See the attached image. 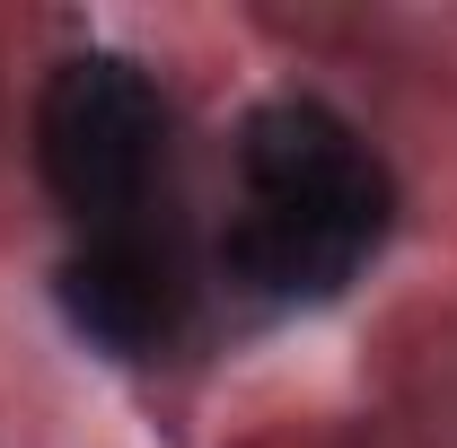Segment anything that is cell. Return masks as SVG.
<instances>
[{
    "label": "cell",
    "instance_id": "1",
    "mask_svg": "<svg viewBox=\"0 0 457 448\" xmlns=\"http://www.w3.org/2000/svg\"><path fill=\"white\" fill-rule=\"evenodd\" d=\"M36 176L62 212L54 308L106 361H168L203 308V246L185 220L176 97L114 45H79L36 88Z\"/></svg>",
    "mask_w": 457,
    "mask_h": 448
},
{
    "label": "cell",
    "instance_id": "2",
    "mask_svg": "<svg viewBox=\"0 0 457 448\" xmlns=\"http://www.w3.org/2000/svg\"><path fill=\"white\" fill-rule=\"evenodd\" d=\"M396 168L343 106L282 88L237 114L228 203L203 264L246 317H317L396 237Z\"/></svg>",
    "mask_w": 457,
    "mask_h": 448
}]
</instances>
